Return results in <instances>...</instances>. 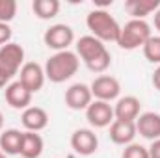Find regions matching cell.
Instances as JSON below:
<instances>
[{"label": "cell", "mask_w": 160, "mask_h": 158, "mask_svg": "<svg viewBox=\"0 0 160 158\" xmlns=\"http://www.w3.org/2000/svg\"><path fill=\"white\" fill-rule=\"evenodd\" d=\"M77 56L91 73H104L112 65V56L102 41L93 36H84L77 41Z\"/></svg>", "instance_id": "1"}, {"label": "cell", "mask_w": 160, "mask_h": 158, "mask_svg": "<svg viewBox=\"0 0 160 158\" xmlns=\"http://www.w3.org/2000/svg\"><path fill=\"white\" fill-rule=\"evenodd\" d=\"M78 67H80V58L77 56V52L62 50V52H56L54 56H50L43 69H45L47 80H50L54 84H62L65 80L73 78L77 75Z\"/></svg>", "instance_id": "2"}, {"label": "cell", "mask_w": 160, "mask_h": 158, "mask_svg": "<svg viewBox=\"0 0 160 158\" xmlns=\"http://www.w3.org/2000/svg\"><path fill=\"white\" fill-rule=\"evenodd\" d=\"M86 26H88V30L91 32L93 37H97V39L102 41V43H106V41L118 43V39H119V34H121L119 22L106 9H102V7L93 9V11L88 13Z\"/></svg>", "instance_id": "3"}, {"label": "cell", "mask_w": 160, "mask_h": 158, "mask_svg": "<svg viewBox=\"0 0 160 158\" xmlns=\"http://www.w3.org/2000/svg\"><path fill=\"white\" fill-rule=\"evenodd\" d=\"M149 37H151V26L145 21L130 19L125 26H121L118 45L123 50H136V48L143 47Z\"/></svg>", "instance_id": "4"}, {"label": "cell", "mask_w": 160, "mask_h": 158, "mask_svg": "<svg viewBox=\"0 0 160 158\" xmlns=\"http://www.w3.org/2000/svg\"><path fill=\"white\" fill-rule=\"evenodd\" d=\"M24 65V48L19 43H8L0 47V73L11 80Z\"/></svg>", "instance_id": "5"}, {"label": "cell", "mask_w": 160, "mask_h": 158, "mask_svg": "<svg viewBox=\"0 0 160 158\" xmlns=\"http://www.w3.org/2000/svg\"><path fill=\"white\" fill-rule=\"evenodd\" d=\"M43 41L48 48L56 50V52H62V50H69V47L73 45L75 41V32L71 26L67 24H52L45 36H43Z\"/></svg>", "instance_id": "6"}, {"label": "cell", "mask_w": 160, "mask_h": 158, "mask_svg": "<svg viewBox=\"0 0 160 158\" xmlns=\"http://www.w3.org/2000/svg\"><path fill=\"white\" fill-rule=\"evenodd\" d=\"M91 89V95L95 97V101H104V102H110V101H116L121 93V84L116 77H110V75H101L91 82L89 86Z\"/></svg>", "instance_id": "7"}, {"label": "cell", "mask_w": 160, "mask_h": 158, "mask_svg": "<svg viewBox=\"0 0 160 158\" xmlns=\"http://www.w3.org/2000/svg\"><path fill=\"white\" fill-rule=\"evenodd\" d=\"M86 119L95 128H106L116 121L114 106L110 102H104V101H93L86 110Z\"/></svg>", "instance_id": "8"}, {"label": "cell", "mask_w": 160, "mask_h": 158, "mask_svg": "<svg viewBox=\"0 0 160 158\" xmlns=\"http://www.w3.org/2000/svg\"><path fill=\"white\" fill-rule=\"evenodd\" d=\"M45 69L41 67L39 63H36V62H26L22 67H21V71H19V82L34 95V93H38L41 91V87L45 86Z\"/></svg>", "instance_id": "9"}, {"label": "cell", "mask_w": 160, "mask_h": 158, "mask_svg": "<svg viewBox=\"0 0 160 158\" xmlns=\"http://www.w3.org/2000/svg\"><path fill=\"white\" fill-rule=\"evenodd\" d=\"M71 147L80 156H91L99 149V138L91 128H78L71 136Z\"/></svg>", "instance_id": "10"}, {"label": "cell", "mask_w": 160, "mask_h": 158, "mask_svg": "<svg viewBox=\"0 0 160 158\" xmlns=\"http://www.w3.org/2000/svg\"><path fill=\"white\" fill-rule=\"evenodd\" d=\"M93 102V95H91V89L88 84H82L77 82L73 86L67 87L65 91V104L67 108L80 112V110H88V106Z\"/></svg>", "instance_id": "11"}, {"label": "cell", "mask_w": 160, "mask_h": 158, "mask_svg": "<svg viewBox=\"0 0 160 158\" xmlns=\"http://www.w3.org/2000/svg\"><path fill=\"white\" fill-rule=\"evenodd\" d=\"M138 130H136V121H119L116 119L112 125H110V140L116 143V145H130L134 143V138H136Z\"/></svg>", "instance_id": "12"}, {"label": "cell", "mask_w": 160, "mask_h": 158, "mask_svg": "<svg viewBox=\"0 0 160 158\" xmlns=\"http://www.w3.org/2000/svg\"><path fill=\"white\" fill-rule=\"evenodd\" d=\"M6 102L15 110H26L32 102V93L19 82H9L6 86Z\"/></svg>", "instance_id": "13"}, {"label": "cell", "mask_w": 160, "mask_h": 158, "mask_svg": "<svg viewBox=\"0 0 160 158\" xmlns=\"http://www.w3.org/2000/svg\"><path fill=\"white\" fill-rule=\"evenodd\" d=\"M136 130L140 136H143L145 140H158L160 138V114L155 112H143L136 119Z\"/></svg>", "instance_id": "14"}, {"label": "cell", "mask_w": 160, "mask_h": 158, "mask_svg": "<svg viewBox=\"0 0 160 158\" xmlns=\"http://www.w3.org/2000/svg\"><path fill=\"white\" fill-rule=\"evenodd\" d=\"M140 108H142V102L138 97L125 95V97L118 99V102L114 106V117L119 121H136L140 116Z\"/></svg>", "instance_id": "15"}, {"label": "cell", "mask_w": 160, "mask_h": 158, "mask_svg": "<svg viewBox=\"0 0 160 158\" xmlns=\"http://www.w3.org/2000/svg\"><path fill=\"white\" fill-rule=\"evenodd\" d=\"M21 121L26 132H41L48 125V114L41 106H28L26 110H22Z\"/></svg>", "instance_id": "16"}, {"label": "cell", "mask_w": 160, "mask_h": 158, "mask_svg": "<svg viewBox=\"0 0 160 158\" xmlns=\"http://www.w3.org/2000/svg\"><path fill=\"white\" fill-rule=\"evenodd\" d=\"M158 7L160 0H127L125 2L127 13L132 15V19H140V21H145V17L157 11Z\"/></svg>", "instance_id": "17"}, {"label": "cell", "mask_w": 160, "mask_h": 158, "mask_svg": "<svg viewBox=\"0 0 160 158\" xmlns=\"http://www.w3.org/2000/svg\"><path fill=\"white\" fill-rule=\"evenodd\" d=\"M43 138L38 132H22V143H21V156L22 158H39L43 153Z\"/></svg>", "instance_id": "18"}, {"label": "cell", "mask_w": 160, "mask_h": 158, "mask_svg": "<svg viewBox=\"0 0 160 158\" xmlns=\"http://www.w3.org/2000/svg\"><path fill=\"white\" fill-rule=\"evenodd\" d=\"M21 143H22V132L17 128H8L0 134V151L8 156L19 155L21 153Z\"/></svg>", "instance_id": "19"}, {"label": "cell", "mask_w": 160, "mask_h": 158, "mask_svg": "<svg viewBox=\"0 0 160 158\" xmlns=\"http://www.w3.org/2000/svg\"><path fill=\"white\" fill-rule=\"evenodd\" d=\"M32 11L36 13V17H39L43 21L54 19L60 13V2L58 0H34Z\"/></svg>", "instance_id": "20"}, {"label": "cell", "mask_w": 160, "mask_h": 158, "mask_svg": "<svg viewBox=\"0 0 160 158\" xmlns=\"http://www.w3.org/2000/svg\"><path fill=\"white\" fill-rule=\"evenodd\" d=\"M142 48H143V56L147 58V62L160 65V36H151Z\"/></svg>", "instance_id": "21"}, {"label": "cell", "mask_w": 160, "mask_h": 158, "mask_svg": "<svg viewBox=\"0 0 160 158\" xmlns=\"http://www.w3.org/2000/svg\"><path fill=\"white\" fill-rule=\"evenodd\" d=\"M17 15V2L15 0H0V22L9 24Z\"/></svg>", "instance_id": "22"}, {"label": "cell", "mask_w": 160, "mask_h": 158, "mask_svg": "<svg viewBox=\"0 0 160 158\" xmlns=\"http://www.w3.org/2000/svg\"><path fill=\"white\" fill-rule=\"evenodd\" d=\"M121 158H149V151H147V147H143L140 143H130L123 149Z\"/></svg>", "instance_id": "23"}, {"label": "cell", "mask_w": 160, "mask_h": 158, "mask_svg": "<svg viewBox=\"0 0 160 158\" xmlns=\"http://www.w3.org/2000/svg\"><path fill=\"white\" fill-rule=\"evenodd\" d=\"M11 28H9V24H6V22H0V47H4V45H8V43H11Z\"/></svg>", "instance_id": "24"}, {"label": "cell", "mask_w": 160, "mask_h": 158, "mask_svg": "<svg viewBox=\"0 0 160 158\" xmlns=\"http://www.w3.org/2000/svg\"><path fill=\"white\" fill-rule=\"evenodd\" d=\"M147 151H149V158H160V138L155 140V141H151Z\"/></svg>", "instance_id": "25"}, {"label": "cell", "mask_w": 160, "mask_h": 158, "mask_svg": "<svg viewBox=\"0 0 160 158\" xmlns=\"http://www.w3.org/2000/svg\"><path fill=\"white\" fill-rule=\"evenodd\" d=\"M153 86L160 91V65L155 69V73H153Z\"/></svg>", "instance_id": "26"}, {"label": "cell", "mask_w": 160, "mask_h": 158, "mask_svg": "<svg viewBox=\"0 0 160 158\" xmlns=\"http://www.w3.org/2000/svg\"><path fill=\"white\" fill-rule=\"evenodd\" d=\"M155 28L160 32V7L155 11Z\"/></svg>", "instance_id": "27"}, {"label": "cell", "mask_w": 160, "mask_h": 158, "mask_svg": "<svg viewBox=\"0 0 160 158\" xmlns=\"http://www.w3.org/2000/svg\"><path fill=\"white\" fill-rule=\"evenodd\" d=\"M8 82H9V80H8L4 75H2V73H0V89H2V87H6V86H8Z\"/></svg>", "instance_id": "28"}, {"label": "cell", "mask_w": 160, "mask_h": 158, "mask_svg": "<svg viewBox=\"0 0 160 158\" xmlns=\"http://www.w3.org/2000/svg\"><path fill=\"white\" fill-rule=\"evenodd\" d=\"M2 126H4V116H2V112H0V130H2Z\"/></svg>", "instance_id": "29"}, {"label": "cell", "mask_w": 160, "mask_h": 158, "mask_svg": "<svg viewBox=\"0 0 160 158\" xmlns=\"http://www.w3.org/2000/svg\"><path fill=\"white\" fill-rule=\"evenodd\" d=\"M0 158H6V155H4V153H2V151H0Z\"/></svg>", "instance_id": "30"}]
</instances>
